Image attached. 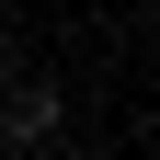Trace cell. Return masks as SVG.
<instances>
[{"label": "cell", "instance_id": "1", "mask_svg": "<svg viewBox=\"0 0 160 160\" xmlns=\"http://www.w3.org/2000/svg\"><path fill=\"white\" fill-rule=\"evenodd\" d=\"M57 80L46 69H23V80H0V137H12V149H57Z\"/></svg>", "mask_w": 160, "mask_h": 160}]
</instances>
